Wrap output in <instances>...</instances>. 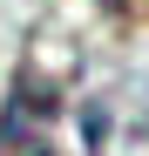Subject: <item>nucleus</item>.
Listing matches in <instances>:
<instances>
[{
    "label": "nucleus",
    "mask_w": 149,
    "mask_h": 156,
    "mask_svg": "<svg viewBox=\"0 0 149 156\" xmlns=\"http://www.w3.org/2000/svg\"><path fill=\"white\" fill-rule=\"evenodd\" d=\"M0 156H61V88L20 68L0 102Z\"/></svg>",
    "instance_id": "f257e3e1"
},
{
    "label": "nucleus",
    "mask_w": 149,
    "mask_h": 156,
    "mask_svg": "<svg viewBox=\"0 0 149 156\" xmlns=\"http://www.w3.org/2000/svg\"><path fill=\"white\" fill-rule=\"evenodd\" d=\"M109 7H129V0H109Z\"/></svg>",
    "instance_id": "f03ea898"
}]
</instances>
